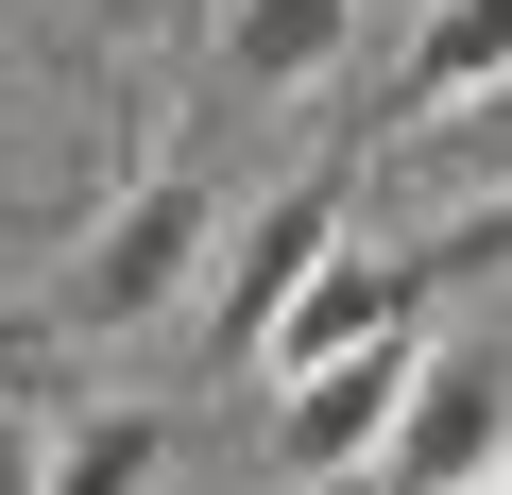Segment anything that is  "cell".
I'll use <instances>...</instances> for the list:
<instances>
[{
  "label": "cell",
  "instance_id": "1",
  "mask_svg": "<svg viewBox=\"0 0 512 495\" xmlns=\"http://www.w3.org/2000/svg\"><path fill=\"white\" fill-rule=\"evenodd\" d=\"M342 205H359V171H291V188H256L222 222V257H205V342L222 359H256V342L291 325V291L342 257Z\"/></svg>",
  "mask_w": 512,
  "mask_h": 495
},
{
  "label": "cell",
  "instance_id": "2",
  "mask_svg": "<svg viewBox=\"0 0 512 495\" xmlns=\"http://www.w3.org/2000/svg\"><path fill=\"white\" fill-rule=\"evenodd\" d=\"M205 257H222V188H205V171H154L86 257H69V325H154L171 291H205Z\"/></svg>",
  "mask_w": 512,
  "mask_h": 495
},
{
  "label": "cell",
  "instance_id": "3",
  "mask_svg": "<svg viewBox=\"0 0 512 495\" xmlns=\"http://www.w3.org/2000/svg\"><path fill=\"white\" fill-rule=\"evenodd\" d=\"M410 393H427V342H410V325L359 342V359H325V376H291V410H274V478H376V444H393Z\"/></svg>",
  "mask_w": 512,
  "mask_h": 495
},
{
  "label": "cell",
  "instance_id": "4",
  "mask_svg": "<svg viewBox=\"0 0 512 495\" xmlns=\"http://www.w3.org/2000/svg\"><path fill=\"white\" fill-rule=\"evenodd\" d=\"M495 478H512V376H495V359H444V376L393 410L376 495H495Z\"/></svg>",
  "mask_w": 512,
  "mask_h": 495
},
{
  "label": "cell",
  "instance_id": "5",
  "mask_svg": "<svg viewBox=\"0 0 512 495\" xmlns=\"http://www.w3.org/2000/svg\"><path fill=\"white\" fill-rule=\"evenodd\" d=\"M410 308H427V257H325V274L291 291V325L256 342V359H274V393H291V376H325V359H359V342H393Z\"/></svg>",
  "mask_w": 512,
  "mask_h": 495
},
{
  "label": "cell",
  "instance_id": "6",
  "mask_svg": "<svg viewBox=\"0 0 512 495\" xmlns=\"http://www.w3.org/2000/svg\"><path fill=\"white\" fill-rule=\"evenodd\" d=\"M342 18H359V0H222V69L239 86H325L342 69Z\"/></svg>",
  "mask_w": 512,
  "mask_h": 495
},
{
  "label": "cell",
  "instance_id": "7",
  "mask_svg": "<svg viewBox=\"0 0 512 495\" xmlns=\"http://www.w3.org/2000/svg\"><path fill=\"white\" fill-rule=\"evenodd\" d=\"M495 86H512V0H427L410 103H495Z\"/></svg>",
  "mask_w": 512,
  "mask_h": 495
},
{
  "label": "cell",
  "instance_id": "8",
  "mask_svg": "<svg viewBox=\"0 0 512 495\" xmlns=\"http://www.w3.org/2000/svg\"><path fill=\"white\" fill-rule=\"evenodd\" d=\"M154 478H171V410H86L35 461V495H154Z\"/></svg>",
  "mask_w": 512,
  "mask_h": 495
},
{
  "label": "cell",
  "instance_id": "9",
  "mask_svg": "<svg viewBox=\"0 0 512 495\" xmlns=\"http://www.w3.org/2000/svg\"><path fill=\"white\" fill-rule=\"evenodd\" d=\"M0 495H35V427L18 410H0Z\"/></svg>",
  "mask_w": 512,
  "mask_h": 495
},
{
  "label": "cell",
  "instance_id": "10",
  "mask_svg": "<svg viewBox=\"0 0 512 495\" xmlns=\"http://www.w3.org/2000/svg\"><path fill=\"white\" fill-rule=\"evenodd\" d=\"M478 154H512V86H495V103H478Z\"/></svg>",
  "mask_w": 512,
  "mask_h": 495
},
{
  "label": "cell",
  "instance_id": "11",
  "mask_svg": "<svg viewBox=\"0 0 512 495\" xmlns=\"http://www.w3.org/2000/svg\"><path fill=\"white\" fill-rule=\"evenodd\" d=\"M495 495H512V478H495Z\"/></svg>",
  "mask_w": 512,
  "mask_h": 495
}]
</instances>
